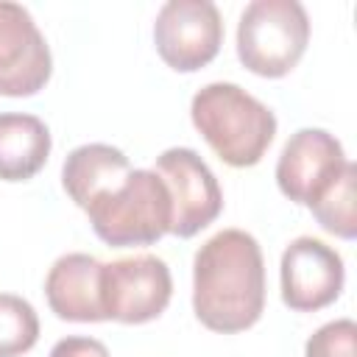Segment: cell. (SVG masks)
I'll use <instances>...</instances> for the list:
<instances>
[{
    "instance_id": "obj_3",
    "label": "cell",
    "mask_w": 357,
    "mask_h": 357,
    "mask_svg": "<svg viewBox=\"0 0 357 357\" xmlns=\"http://www.w3.org/2000/svg\"><path fill=\"white\" fill-rule=\"evenodd\" d=\"M95 234L114 248L153 245L173 223V201L156 170L131 167V173L86 209Z\"/></svg>"
},
{
    "instance_id": "obj_14",
    "label": "cell",
    "mask_w": 357,
    "mask_h": 357,
    "mask_svg": "<svg viewBox=\"0 0 357 357\" xmlns=\"http://www.w3.org/2000/svg\"><path fill=\"white\" fill-rule=\"evenodd\" d=\"M357 165L349 162L343 176L310 206L315 220L321 223V229H326L335 237L343 240H354L357 237Z\"/></svg>"
},
{
    "instance_id": "obj_7",
    "label": "cell",
    "mask_w": 357,
    "mask_h": 357,
    "mask_svg": "<svg viewBox=\"0 0 357 357\" xmlns=\"http://www.w3.org/2000/svg\"><path fill=\"white\" fill-rule=\"evenodd\" d=\"M159 178L173 201L170 234L187 240L206 229L223 209V192L209 165L192 148H167L156 156Z\"/></svg>"
},
{
    "instance_id": "obj_5",
    "label": "cell",
    "mask_w": 357,
    "mask_h": 357,
    "mask_svg": "<svg viewBox=\"0 0 357 357\" xmlns=\"http://www.w3.org/2000/svg\"><path fill=\"white\" fill-rule=\"evenodd\" d=\"M100 287L106 321L148 324L167 310L173 276L165 259L153 254H134L103 262Z\"/></svg>"
},
{
    "instance_id": "obj_13",
    "label": "cell",
    "mask_w": 357,
    "mask_h": 357,
    "mask_svg": "<svg viewBox=\"0 0 357 357\" xmlns=\"http://www.w3.org/2000/svg\"><path fill=\"white\" fill-rule=\"evenodd\" d=\"M50 148H53L50 131L36 114H25V112L0 114V178L3 181L33 178L45 167Z\"/></svg>"
},
{
    "instance_id": "obj_8",
    "label": "cell",
    "mask_w": 357,
    "mask_h": 357,
    "mask_svg": "<svg viewBox=\"0 0 357 357\" xmlns=\"http://www.w3.org/2000/svg\"><path fill=\"white\" fill-rule=\"evenodd\" d=\"M343 145L326 128H298L276 162V184L284 198L312 206L346 170Z\"/></svg>"
},
{
    "instance_id": "obj_9",
    "label": "cell",
    "mask_w": 357,
    "mask_h": 357,
    "mask_svg": "<svg viewBox=\"0 0 357 357\" xmlns=\"http://www.w3.org/2000/svg\"><path fill=\"white\" fill-rule=\"evenodd\" d=\"M53 56L31 11L14 0H0V95L28 98L45 89Z\"/></svg>"
},
{
    "instance_id": "obj_10",
    "label": "cell",
    "mask_w": 357,
    "mask_h": 357,
    "mask_svg": "<svg viewBox=\"0 0 357 357\" xmlns=\"http://www.w3.org/2000/svg\"><path fill=\"white\" fill-rule=\"evenodd\" d=\"M282 301L296 312L329 307L346 282L343 257L318 237H296L282 254Z\"/></svg>"
},
{
    "instance_id": "obj_6",
    "label": "cell",
    "mask_w": 357,
    "mask_h": 357,
    "mask_svg": "<svg viewBox=\"0 0 357 357\" xmlns=\"http://www.w3.org/2000/svg\"><path fill=\"white\" fill-rule=\"evenodd\" d=\"M153 45L176 73L206 67L223 45V20L212 0H167L153 22Z\"/></svg>"
},
{
    "instance_id": "obj_17",
    "label": "cell",
    "mask_w": 357,
    "mask_h": 357,
    "mask_svg": "<svg viewBox=\"0 0 357 357\" xmlns=\"http://www.w3.org/2000/svg\"><path fill=\"white\" fill-rule=\"evenodd\" d=\"M50 357H112L109 349L95 340V337H84V335H70V337H61L53 349H50Z\"/></svg>"
},
{
    "instance_id": "obj_16",
    "label": "cell",
    "mask_w": 357,
    "mask_h": 357,
    "mask_svg": "<svg viewBox=\"0 0 357 357\" xmlns=\"http://www.w3.org/2000/svg\"><path fill=\"white\" fill-rule=\"evenodd\" d=\"M304 357H357V326L351 318H337L315 329L304 346Z\"/></svg>"
},
{
    "instance_id": "obj_12",
    "label": "cell",
    "mask_w": 357,
    "mask_h": 357,
    "mask_svg": "<svg viewBox=\"0 0 357 357\" xmlns=\"http://www.w3.org/2000/svg\"><path fill=\"white\" fill-rule=\"evenodd\" d=\"M128 173L131 162L120 148L106 142H86L67 153L61 165V184L75 206L86 209L95 198L114 190Z\"/></svg>"
},
{
    "instance_id": "obj_2",
    "label": "cell",
    "mask_w": 357,
    "mask_h": 357,
    "mask_svg": "<svg viewBox=\"0 0 357 357\" xmlns=\"http://www.w3.org/2000/svg\"><path fill=\"white\" fill-rule=\"evenodd\" d=\"M190 117L206 145L231 167H254L276 137V114L229 81H212L192 95Z\"/></svg>"
},
{
    "instance_id": "obj_4",
    "label": "cell",
    "mask_w": 357,
    "mask_h": 357,
    "mask_svg": "<svg viewBox=\"0 0 357 357\" xmlns=\"http://www.w3.org/2000/svg\"><path fill=\"white\" fill-rule=\"evenodd\" d=\"M310 42V17L298 0H251L237 22V56L262 78L287 75Z\"/></svg>"
},
{
    "instance_id": "obj_1",
    "label": "cell",
    "mask_w": 357,
    "mask_h": 357,
    "mask_svg": "<svg viewBox=\"0 0 357 357\" xmlns=\"http://www.w3.org/2000/svg\"><path fill=\"white\" fill-rule=\"evenodd\" d=\"M265 310V259L254 234L220 229L192 259V312L220 335L251 329Z\"/></svg>"
},
{
    "instance_id": "obj_11",
    "label": "cell",
    "mask_w": 357,
    "mask_h": 357,
    "mask_svg": "<svg viewBox=\"0 0 357 357\" xmlns=\"http://www.w3.org/2000/svg\"><path fill=\"white\" fill-rule=\"evenodd\" d=\"M103 262L92 254L73 251L59 257L45 276V298L56 318L75 324H98L106 321L103 312Z\"/></svg>"
},
{
    "instance_id": "obj_15",
    "label": "cell",
    "mask_w": 357,
    "mask_h": 357,
    "mask_svg": "<svg viewBox=\"0 0 357 357\" xmlns=\"http://www.w3.org/2000/svg\"><path fill=\"white\" fill-rule=\"evenodd\" d=\"M39 340V315L31 301L0 293V357H20Z\"/></svg>"
}]
</instances>
